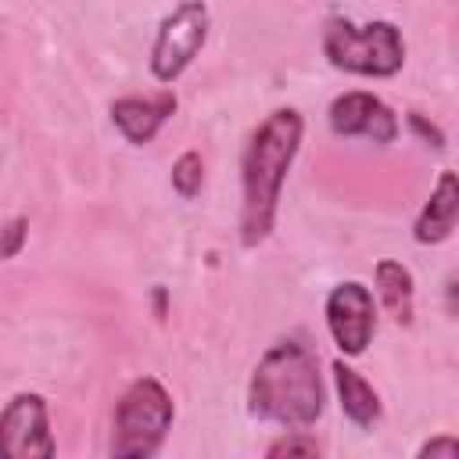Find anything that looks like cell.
I'll use <instances>...</instances> for the list:
<instances>
[{
  "mask_svg": "<svg viewBox=\"0 0 459 459\" xmlns=\"http://www.w3.org/2000/svg\"><path fill=\"white\" fill-rule=\"evenodd\" d=\"M305 136V118L298 108H276L269 111L240 158V244L244 247H258L262 240H269L273 226H276V212H280V194L287 183V172L298 158Z\"/></svg>",
  "mask_w": 459,
  "mask_h": 459,
  "instance_id": "1",
  "label": "cell"
},
{
  "mask_svg": "<svg viewBox=\"0 0 459 459\" xmlns=\"http://www.w3.org/2000/svg\"><path fill=\"white\" fill-rule=\"evenodd\" d=\"M323 409L326 387L319 377V355L301 337L273 344L247 380V412L262 423L308 430L323 416Z\"/></svg>",
  "mask_w": 459,
  "mask_h": 459,
  "instance_id": "2",
  "label": "cell"
},
{
  "mask_svg": "<svg viewBox=\"0 0 459 459\" xmlns=\"http://www.w3.org/2000/svg\"><path fill=\"white\" fill-rule=\"evenodd\" d=\"M176 420V402L158 377H136L111 412V459H151Z\"/></svg>",
  "mask_w": 459,
  "mask_h": 459,
  "instance_id": "3",
  "label": "cell"
},
{
  "mask_svg": "<svg viewBox=\"0 0 459 459\" xmlns=\"http://www.w3.org/2000/svg\"><path fill=\"white\" fill-rule=\"evenodd\" d=\"M323 54L333 68L366 75V79H391L405 65V39L394 22H366L355 25L348 18H330L323 25Z\"/></svg>",
  "mask_w": 459,
  "mask_h": 459,
  "instance_id": "4",
  "label": "cell"
},
{
  "mask_svg": "<svg viewBox=\"0 0 459 459\" xmlns=\"http://www.w3.org/2000/svg\"><path fill=\"white\" fill-rule=\"evenodd\" d=\"M208 29H212L208 4L204 0H179L158 22V32H154V43H151V57H147L151 75L161 86H172L197 61V54L204 50Z\"/></svg>",
  "mask_w": 459,
  "mask_h": 459,
  "instance_id": "5",
  "label": "cell"
},
{
  "mask_svg": "<svg viewBox=\"0 0 459 459\" xmlns=\"http://www.w3.org/2000/svg\"><path fill=\"white\" fill-rule=\"evenodd\" d=\"M57 441L50 434L47 398L36 391H18L0 409V455L4 459H50Z\"/></svg>",
  "mask_w": 459,
  "mask_h": 459,
  "instance_id": "6",
  "label": "cell"
},
{
  "mask_svg": "<svg viewBox=\"0 0 459 459\" xmlns=\"http://www.w3.org/2000/svg\"><path fill=\"white\" fill-rule=\"evenodd\" d=\"M323 316H326V330H330L333 344L341 348V355L355 359L369 348V341L377 333V301L366 283H359V280L337 283L326 294Z\"/></svg>",
  "mask_w": 459,
  "mask_h": 459,
  "instance_id": "7",
  "label": "cell"
},
{
  "mask_svg": "<svg viewBox=\"0 0 459 459\" xmlns=\"http://www.w3.org/2000/svg\"><path fill=\"white\" fill-rule=\"evenodd\" d=\"M326 122L337 136H362L380 147L394 143V136H398V115L377 93H366V90H348V93L333 97Z\"/></svg>",
  "mask_w": 459,
  "mask_h": 459,
  "instance_id": "8",
  "label": "cell"
},
{
  "mask_svg": "<svg viewBox=\"0 0 459 459\" xmlns=\"http://www.w3.org/2000/svg\"><path fill=\"white\" fill-rule=\"evenodd\" d=\"M179 100L172 90H158V93H129V97H118L111 100V126L118 129V136L133 147H143L151 143L161 126L176 115Z\"/></svg>",
  "mask_w": 459,
  "mask_h": 459,
  "instance_id": "9",
  "label": "cell"
},
{
  "mask_svg": "<svg viewBox=\"0 0 459 459\" xmlns=\"http://www.w3.org/2000/svg\"><path fill=\"white\" fill-rule=\"evenodd\" d=\"M459 219V179L452 169H441L427 204L420 208L416 222H412V240L416 244H441L452 237Z\"/></svg>",
  "mask_w": 459,
  "mask_h": 459,
  "instance_id": "10",
  "label": "cell"
},
{
  "mask_svg": "<svg viewBox=\"0 0 459 459\" xmlns=\"http://www.w3.org/2000/svg\"><path fill=\"white\" fill-rule=\"evenodd\" d=\"M333 373V387H337V402H341V412L355 423V427H373L380 420V394L377 387L359 373L351 369L344 359H337L330 366Z\"/></svg>",
  "mask_w": 459,
  "mask_h": 459,
  "instance_id": "11",
  "label": "cell"
},
{
  "mask_svg": "<svg viewBox=\"0 0 459 459\" xmlns=\"http://www.w3.org/2000/svg\"><path fill=\"white\" fill-rule=\"evenodd\" d=\"M373 283H377V298L391 312V319L409 326L416 316V280H412L409 265H402L394 258H380L373 269Z\"/></svg>",
  "mask_w": 459,
  "mask_h": 459,
  "instance_id": "12",
  "label": "cell"
},
{
  "mask_svg": "<svg viewBox=\"0 0 459 459\" xmlns=\"http://www.w3.org/2000/svg\"><path fill=\"white\" fill-rule=\"evenodd\" d=\"M204 186V158L197 151H183L176 161H172V190L183 197V201H194Z\"/></svg>",
  "mask_w": 459,
  "mask_h": 459,
  "instance_id": "13",
  "label": "cell"
},
{
  "mask_svg": "<svg viewBox=\"0 0 459 459\" xmlns=\"http://www.w3.org/2000/svg\"><path fill=\"white\" fill-rule=\"evenodd\" d=\"M265 455L269 459H280V455H319V445H316V437L308 434V430H287L283 437H276L269 448H265Z\"/></svg>",
  "mask_w": 459,
  "mask_h": 459,
  "instance_id": "14",
  "label": "cell"
},
{
  "mask_svg": "<svg viewBox=\"0 0 459 459\" xmlns=\"http://www.w3.org/2000/svg\"><path fill=\"white\" fill-rule=\"evenodd\" d=\"M25 237H29V219L25 215H14L0 226V262L4 258H14L22 247H25Z\"/></svg>",
  "mask_w": 459,
  "mask_h": 459,
  "instance_id": "15",
  "label": "cell"
},
{
  "mask_svg": "<svg viewBox=\"0 0 459 459\" xmlns=\"http://www.w3.org/2000/svg\"><path fill=\"white\" fill-rule=\"evenodd\" d=\"M409 126H412V133L427 143V147H434V151H445V133L434 126V122H427L420 111H409Z\"/></svg>",
  "mask_w": 459,
  "mask_h": 459,
  "instance_id": "16",
  "label": "cell"
},
{
  "mask_svg": "<svg viewBox=\"0 0 459 459\" xmlns=\"http://www.w3.org/2000/svg\"><path fill=\"white\" fill-rule=\"evenodd\" d=\"M420 459H434V455H445V459H455L459 455V441L452 437V434H441V437H434V441H427V445H420V452H416Z\"/></svg>",
  "mask_w": 459,
  "mask_h": 459,
  "instance_id": "17",
  "label": "cell"
}]
</instances>
